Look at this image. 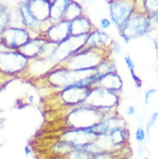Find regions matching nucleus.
I'll list each match as a JSON object with an SVG mask.
<instances>
[{
  "instance_id": "nucleus-1",
  "label": "nucleus",
  "mask_w": 158,
  "mask_h": 159,
  "mask_svg": "<svg viewBox=\"0 0 158 159\" xmlns=\"http://www.w3.org/2000/svg\"><path fill=\"white\" fill-rule=\"evenodd\" d=\"M22 11L25 22L29 25H34L36 22V20L33 16L31 15V13L29 12L28 7L27 6H24L22 8Z\"/></svg>"
},
{
  "instance_id": "nucleus-2",
  "label": "nucleus",
  "mask_w": 158,
  "mask_h": 159,
  "mask_svg": "<svg viewBox=\"0 0 158 159\" xmlns=\"http://www.w3.org/2000/svg\"><path fill=\"white\" fill-rule=\"evenodd\" d=\"M157 117H158V113L157 112H154L151 115L149 121L147 122V125H146V132H147V134H149L150 129L156 124V122L157 121Z\"/></svg>"
},
{
  "instance_id": "nucleus-3",
  "label": "nucleus",
  "mask_w": 158,
  "mask_h": 159,
  "mask_svg": "<svg viewBox=\"0 0 158 159\" xmlns=\"http://www.w3.org/2000/svg\"><path fill=\"white\" fill-rule=\"evenodd\" d=\"M146 132L143 128H138L135 132V139L138 142H143L146 139Z\"/></svg>"
},
{
  "instance_id": "nucleus-4",
  "label": "nucleus",
  "mask_w": 158,
  "mask_h": 159,
  "mask_svg": "<svg viewBox=\"0 0 158 159\" xmlns=\"http://www.w3.org/2000/svg\"><path fill=\"white\" fill-rule=\"evenodd\" d=\"M156 91H157V90H156V89H149L146 93V94H145V102L146 103V104H147V102L149 101V99L151 98V96L154 93H155Z\"/></svg>"
},
{
  "instance_id": "nucleus-5",
  "label": "nucleus",
  "mask_w": 158,
  "mask_h": 159,
  "mask_svg": "<svg viewBox=\"0 0 158 159\" xmlns=\"http://www.w3.org/2000/svg\"><path fill=\"white\" fill-rule=\"evenodd\" d=\"M111 25V23L110 21L106 18L103 19L100 22V26L103 29H107L108 27H110Z\"/></svg>"
},
{
  "instance_id": "nucleus-6",
  "label": "nucleus",
  "mask_w": 158,
  "mask_h": 159,
  "mask_svg": "<svg viewBox=\"0 0 158 159\" xmlns=\"http://www.w3.org/2000/svg\"><path fill=\"white\" fill-rule=\"evenodd\" d=\"M125 62L128 67V68H129L130 69H133V68L134 67V64L133 63V61H131V59H130V57L129 56L125 57Z\"/></svg>"
},
{
  "instance_id": "nucleus-7",
  "label": "nucleus",
  "mask_w": 158,
  "mask_h": 159,
  "mask_svg": "<svg viewBox=\"0 0 158 159\" xmlns=\"http://www.w3.org/2000/svg\"><path fill=\"white\" fill-rule=\"evenodd\" d=\"M135 113V107L133 106H130L128 107L126 111V114L129 116H133Z\"/></svg>"
},
{
  "instance_id": "nucleus-8",
  "label": "nucleus",
  "mask_w": 158,
  "mask_h": 159,
  "mask_svg": "<svg viewBox=\"0 0 158 159\" xmlns=\"http://www.w3.org/2000/svg\"><path fill=\"white\" fill-rule=\"evenodd\" d=\"M143 159H150V158L149 157H145L143 158Z\"/></svg>"
}]
</instances>
